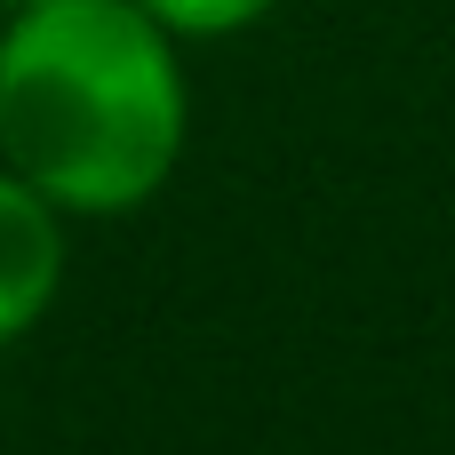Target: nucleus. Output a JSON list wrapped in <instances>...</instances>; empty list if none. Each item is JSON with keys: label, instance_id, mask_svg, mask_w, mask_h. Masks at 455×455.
Instances as JSON below:
<instances>
[{"label": "nucleus", "instance_id": "3", "mask_svg": "<svg viewBox=\"0 0 455 455\" xmlns=\"http://www.w3.org/2000/svg\"><path fill=\"white\" fill-rule=\"evenodd\" d=\"M176 40H232V32H248V24H264L280 0H144Z\"/></svg>", "mask_w": 455, "mask_h": 455}, {"label": "nucleus", "instance_id": "4", "mask_svg": "<svg viewBox=\"0 0 455 455\" xmlns=\"http://www.w3.org/2000/svg\"><path fill=\"white\" fill-rule=\"evenodd\" d=\"M0 8H32V0H0Z\"/></svg>", "mask_w": 455, "mask_h": 455}, {"label": "nucleus", "instance_id": "1", "mask_svg": "<svg viewBox=\"0 0 455 455\" xmlns=\"http://www.w3.org/2000/svg\"><path fill=\"white\" fill-rule=\"evenodd\" d=\"M192 128L176 32L144 0H32L0 24V168L64 216L144 208Z\"/></svg>", "mask_w": 455, "mask_h": 455}, {"label": "nucleus", "instance_id": "2", "mask_svg": "<svg viewBox=\"0 0 455 455\" xmlns=\"http://www.w3.org/2000/svg\"><path fill=\"white\" fill-rule=\"evenodd\" d=\"M64 248H72V216L40 184L0 168V352L32 336L64 296Z\"/></svg>", "mask_w": 455, "mask_h": 455}]
</instances>
